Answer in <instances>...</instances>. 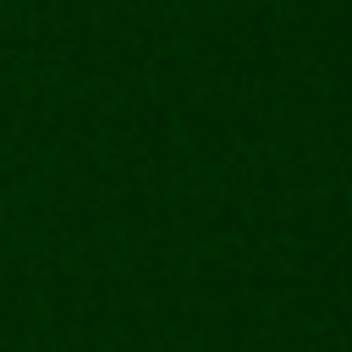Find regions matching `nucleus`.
Here are the masks:
<instances>
[]
</instances>
